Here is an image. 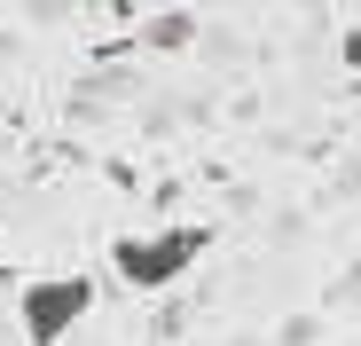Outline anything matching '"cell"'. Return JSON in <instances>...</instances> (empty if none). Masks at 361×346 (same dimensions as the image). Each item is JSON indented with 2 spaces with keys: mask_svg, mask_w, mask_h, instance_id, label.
<instances>
[{
  "mask_svg": "<svg viewBox=\"0 0 361 346\" xmlns=\"http://www.w3.org/2000/svg\"><path fill=\"white\" fill-rule=\"evenodd\" d=\"M204 228H157V237H118L110 244V268H118V283L126 292H173L180 275H189L197 260H204Z\"/></svg>",
  "mask_w": 361,
  "mask_h": 346,
  "instance_id": "1",
  "label": "cell"
},
{
  "mask_svg": "<svg viewBox=\"0 0 361 346\" xmlns=\"http://www.w3.org/2000/svg\"><path fill=\"white\" fill-rule=\"evenodd\" d=\"M94 307V275H32L24 292H16V323L32 346H63Z\"/></svg>",
  "mask_w": 361,
  "mask_h": 346,
  "instance_id": "2",
  "label": "cell"
},
{
  "mask_svg": "<svg viewBox=\"0 0 361 346\" xmlns=\"http://www.w3.org/2000/svg\"><path fill=\"white\" fill-rule=\"evenodd\" d=\"M189 40H197V16H180V8H165V16H149V24H142V47H157V55L189 47Z\"/></svg>",
  "mask_w": 361,
  "mask_h": 346,
  "instance_id": "3",
  "label": "cell"
},
{
  "mask_svg": "<svg viewBox=\"0 0 361 346\" xmlns=\"http://www.w3.org/2000/svg\"><path fill=\"white\" fill-rule=\"evenodd\" d=\"M338 55H345V71H361V24H353V32L338 40Z\"/></svg>",
  "mask_w": 361,
  "mask_h": 346,
  "instance_id": "4",
  "label": "cell"
},
{
  "mask_svg": "<svg viewBox=\"0 0 361 346\" xmlns=\"http://www.w3.org/2000/svg\"><path fill=\"white\" fill-rule=\"evenodd\" d=\"M55 8H63V0H24V16H39V24H55Z\"/></svg>",
  "mask_w": 361,
  "mask_h": 346,
  "instance_id": "5",
  "label": "cell"
},
{
  "mask_svg": "<svg viewBox=\"0 0 361 346\" xmlns=\"http://www.w3.org/2000/svg\"><path fill=\"white\" fill-rule=\"evenodd\" d=\"M345 292H353V299H361V275H353V283H345Z\"/></svg>",
  "mask_w": 361,
  "mask_h": 346,
  "instance_id": "6",
  "label": "cell"
}]
</instances>
